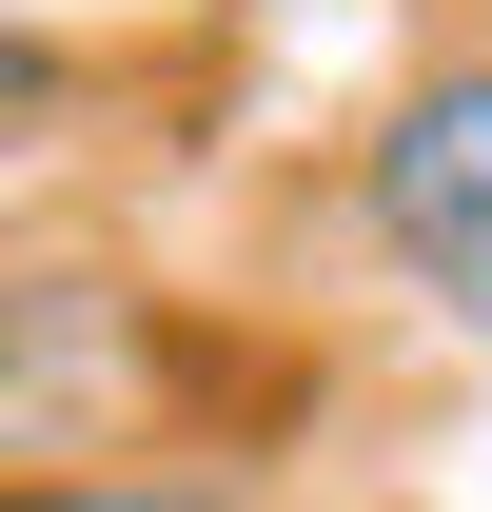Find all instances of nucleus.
Returning <instances> with one entry per match:
<instances>
[{
    "label": "nucleus",
    "instance_id": "obj_1",
    "mask_svg": "<svg viewBox=\"0 0 492 512\" xmlns=\"http://www.w3.org/2000/svg\"><path fill=\"white\" fill-rule=\"evenodd\" d=\"M355 237L394 256V296H433L453 335H492V60H433L355 138Z\"/></svg>",
    "mask_w": 492,
    "mask_h": 512
},
{
    "label": "nucleus",
    "instance_id": "obj_2",
    "mask_svg": "<svg viewBox=\"0 0 492 512\" xmlns=\"http://www.w3.org/2000/svg\"><path fill=\"white\" fill-rule=\"evenodd\" d=\"M0 512H256V493H237V453H60Z\"/></svg>",
    "mask_w": 492,
    "mask_h": 512
}]
</instances>
